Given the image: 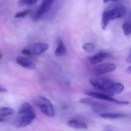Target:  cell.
<instances>
[{"instance_id": "obj_22", "label": "cell", "mask_w": 131, "mask_h": 131, "mask_svg": "<svg viewBox=\"0 0 131 131\" xmlns=\"http://www.w3.org/2000/svg\"><path fill=\"white\" fill-rule=\"evenodd\" d=\"M126 61L128 63H131V53L126 58Z\"/></svg>"}, {"instance_id": "obj_24", "label": "cell", "mask_w": 131, "mask_h": 131, "mask_svg": "<svg viewBox=\"0 0 131 131\" xmlns=\"http://www.w3.org/2000/svg\"><path fill=\"white\" fill-rule=\"evenodd\" d=\"M38 1V0H30L29 5H32L34 4L35 3H37Z\"/></svg>"}, {"instance_id": "obj_23", "label": "cell", "mask_w": 131, "mask_h": 131, "mask_svg": "<svg viewBox=\"0 0 131 131\" xmlns=\"http://www.w3.org/2000/svg\"><path fill=\"white\" fill-rule=\"evenodd\" d=\"M7 91V89L4 87H2L1 85L0 86V92H5Z\"/></svg>"}, {"instance_id": "obj_12", "label": "cell", "mask_w": 131, "mask_h": 131, "mask_svg": "<svg viewBox=\"0 0 131 131\" xmlns=\"http://www.w3.org/2000/svg\"><path fill=\"white\" fill-rule=\"evenodd\" d=\"M14 113L13 108L8 107H2L0 108V122L4 121V118L12 115Z\"/></svg>"}, {"instance_id": "obj_1", "label": "cell", "mask_w": 131, "mask_h": 131, "mask_svg": "<svg viewBox=\"0 0 131 131\" xmlns=\"http://www.w3.org/2000/svg\"><path fill=\"white\" fill-rule=\"evenodd\" d=\"M36 118L32 106L27 102H24L18 111L15 125L18 128L25 127L31 124Z\"/></svg>"}, {"instance_id": "obj_17", "label": "cell", "mask_w": 131, "mask_h": 131, "mask_svg": "<svg viewBox=\"0 0 131 131\" xmlns=\"http://www.w3.org/2000/svg\"><path fill=\"white\" fill-rule=\"evenodd\" d=\"M122 29L124 34L126 36L131 34V23L126 22L122 25Z\"/></svg>"}, {"instance_id": "obj_13", "label": "cell", "mask_w": 131, "mask_h": 131, "mask_svg": "<svg viewBox=\"0 0 131 131\" xmlns=\"http://www.w3.org/2000/svg\"><path fill=\"white\" fill-rule=\"evenodd\" d=\"M68 126L73 128L77 129H86L87 126L86 124L77 120H71L67 122Z\"/></svg>"}, {"instance_id": "obj_4", "label": "cell", "mask_w": 131, "mask_h": 131, "mask_svg": "<svg viewBox=\"0 0 131 131\" xmlns=\"http://www.w3.org/2000/svg\"><path fill=\"white\" fill-rule=\"evenodd\" d=\"M35 103L41 112L45 115L49 117L54 116V107L47 99L43 96H39L36 99Z\"/></svg>"}, {"instance_id": "obj_2", "label": "cell", "mask_w": 131, "mask_h": 131, "mask_svg": "<svg viewBox=\"0 0 131 131\" xmlns=\"http://www.w3.org/2000/svg\"><path fill=\"white\" fill-rule=\"evenodd\" d=\"M126 8L124 6H119L114 8L106 10L103 12L102 17L101 27L103 30L107 28L111 21L124 16Z\"/></svg>"}, {"instance_id": "obj_9", "label": "cell", "mask_w": 131, "mask_h": 131, "mask_svg": "<svg viewBox=\"0 0 131 131\" xmlns=\"http://www.w3.org/2000/svg\"><path fill=\"white\" fill-rule=\"evenodd\" d=\"M80 103L93 108L94 110L104 108L106 105L104 104L99 103L93 99L89 98H82L79 101Z\"/></svg>"}, {"instance_id": "obj_3", "label": "cell", "mask_w": 131, "mask_h": 131, "mask_svg": "<svg viewBox=\"0 0 131 131\" xmlns=\"http://www.w3.org/2000/svg\"><path fill=\"white\" fill-rule=\"evenodd\" d=\"M89 82L94 88L102 93L111 96L114 95V93L112 91L114 82L110 80L104 78H96L90 79Z\"/></svg>"}, {"instance_id": "obj_20", "label": "cell", "mask_w": 131, "mask_h": 131, "mask_svg": "<svg viewBox=\"0 0 131 131\" xmlns=\"http://www.w3.org/2000/svg\"><path fill=\"white\" fill-rule=\"evenodd\" d=\"M30 0H18V5L19 6L22 7L26 5H29Z\"/></svg>"}, {"instance_id": "obj_5", "label": "cell", "mask_w": 131, "mask_h": 131, "mask_svg": "<svg viewBox=\"0 0 131 131\" xmlns=\"http://www.w3.org/2000/svg\"><path fill=\"white\" fill-rule=\"evenodd\" d=\"M57 0H42L41 4L38 7L32 17L34 21L39 20L46 14Z\"/></svg>"}, {"instance_id": "obj_6", "label": "cell", "mask_w": 131, "mask_h": 131, "mask_svg": "<svg viewBox=\"0 0 131 131\" xmlns=\"http://www.w3.org/2000/svg\"><path fill=\"white\" fill-rule=\"evenodd\" d=\"M85 94L94 98L112 102L116 104L125 105H127L129 104V102L128 101H118L116 99L113 98L112 96L102 92L99 93L95 92L85 91Z\"/></svg>"}, {"instance_id": "obj_14", "label": "cell", "mask_w": 131, "mask_h": 131, "mask_svg": "<svg viewBox=\"0 0 131 131\" xmlns=\"http://www.w3.org/2000/svg\"><path fill=\"white\" fill-rule=\"evenodd\" d=\"M101 117L105 119H116V118H123L127 117L125 114L120 113H110L101 114Z\"/></svg>"}, {"instance_id": "obj_26", "label": "cell", "mask_w": 131, "mask_h": 131, "mask_svg": "<svg viewBox=\"0 0 131 131\" xmlns=\"http://www.w3.org/2000/svg\"><path fill=\"white\" fill-rule=\"evenodd\" d=\"M118 1V0H103V2L104 3H106L110 1Z\"/></svg>"}, {"instance_id": "obj_25", "label": "cell", "mask_w": 131, "mask_h": 131, "mask_svg": "<svg viewBox=\"0 0 131 131\" xmlns=\"http://www.w3.org/2000/svg\"><path fill=\"white\" fill-rule=\"evenodd\" d=\"M127 72L128 73L131 74V66L127 68Z\"/></svg>"}, {"instance_id": "obj_10", "label": "cell", "mask_w": 131, "mask_h": 131, "mask_svg": "<svg viewBox=\"0 0 131 131\" xmlns=\"http://www.w3.org/2000/svg\"><path fill=\"white\" fill-rule=\"evenodd\" d=\"M16 62L19 65L26 68L34 69L36 68V65L33 62L25 58H17Z\"/></svg>"}, {"instance_id": "obj_11", "label": "cell", "mask_w": 131, "mask_h": 131, "mask_svg": "<svg viewBox=\"0 0 131 131\" xmlns=\"http://www.w3.org/2000/svg\"><path fill=\"white\" fill-rule=\"evenodd\" d=\"M109 55V54L105 52L98 53L91 58L90 59V63L93 65L99 63L108 57Z\"/></svg>"}, {"instance_id": "obj_27", "label": "cell", "mask_w": 131, "mask_h": 131, "mask_svg": "<svg viewBox=\"0 0 131 131\" xmlns=\"http://www.w3.org/2000/svg\"></svg>"}, {"instance_id": "obj_18", "label": "cell", "mask_w": 131, "mask_h": 131, "mask_svg": "<svg viewBox=\"0 0 131 131\" xmlns=\"http://www.w3.org/2000/svg\"><path fill=\"white\" fill-rule=\"evenodd\" d=\"M82 48L87 53H91L94 50L95 46L92 43H86L83 45Z\"/></svg>"}, {"instance_id": "obj_8", "label": "cell", "mask_w": 131, "mask_h": 131, "mask_svg": "<svg viewBox=\"0 0 131 131\" xmlns=\"http://www.w3.org/2000/svg\"><path fill=\"white\" fill-rule=\"evenodd\" d=\"M48 45L44 43H36L30 45L27 49L32 55H39L48 49Z\"/></svg>"}, {"instance_id": "obj_16", "label": "cell", "mask_w": 131, "mask_h": 131, "mask_svg": "<svg viewBox=\"0 0 131 131\" xmlns=\"http://www.w3.org/2000/svg\"><path fill=\"white\" fill-rule=\"evenodd\" d=\"M124 89V86L123 84L119 82H114L112 85V91L114 93L120 94Z\"/></svg>"}, {"instance_id": "obj_7", "label": "cell", "mask_w": 131, "mask_h": 131, "mask_svg": "<svg viewBox=\"0 0 131 131\" xmlns=\"http://www.w3.org/2000/svg\"><path fill=\"white\" fill-rule=\"evenodd\" d=\"M116 68V65L115 64L103 63L95 66L94 68V72L96 76H100L114 71Z\"/></svg>"}, {"instance_id": "obj_15", "label": "cell", "mask_w": 131, "mask_h": 131, "mask_svg": "<svg viewBox=\"0 0 131 131\" xmlns=\"http://www.w3.org/2000/svg\"><path fill=\"white\" fill-rule=\"evenodd\" d=\"M67 53V49L62 40L60 39L58 42V46L55 51V55L57 57L63 56Z\"/></svg>"}, {"instance_id": "obj_19", "label": "cell", "mask_w": 131, "mask_h": 131, "mask_svg": "<svg viewBox=\"0 0 131 131\" xmlns=\"http://www.w3.org/2000/svg\"><path fill=\"white\" fill-rule=\"evenodd\" d=\"M31 10H26L23 11L19 12L15 14V17L16 18H24L27 15L29 14Z\"/></svg>"}, {"instance_id": "obj_21", "label": "cell", "mask_w": 131, "mask_h": 131, "mask_svg": "<svg viewBox=\"0 0 131 131\" xmlns=\"http://www.w3.org/2000/svg\"><path fill=\"white\" fill-rule=\"evenodd\" d=\"M22 53L24 55H26V56H30V57L33 56L31 51L27 48L24 49L22 50Z\"/></svg>"}]
</instances>
